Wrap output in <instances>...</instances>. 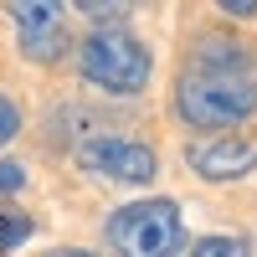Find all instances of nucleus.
Returning a JSON list of instances; mask_svg holds the SVG:
<instances>
[{"instance_id":"obj_1","label":"nucleus","mask_w":257,"mask_h":257,"mask_svg":"<svg viewBox=\"0 0 257 257\" xmlns=\"http://www.w3.org/2000/svg\"><path fill=\"white\" fill-rule=\"evenodd\" d=\"M175 108L190 128H237L257 113V57L237 36H201L175 82Z\"/></svg>"},{"instance_id":"obj_2","label":"nucleus","mask_w":257,"mask_h":257,"mask_svg":"<svg viewBox=\"0 0 257 257\" xmlns=\"http://www.w3.org/2000/svg\"><path fill=\"white\" fill-rule=\"evenodd\" d=\"M77 72L103 93H144L149 72H155V57L149 47L123 31V26H98L88 41L77 47Z\"/></svg>"},{"instance_id":"obj_3","label":"nucleus","mask_w":257,"mask_h":257,"mask_svg":"<svg viewBox=\"0 0 257 257\" xmlns=\"http://www.w3.org/2000/svg\"><path fill=\"white\" fill-rule=\"evenodd\" d=\"M108 242L118 257H180L185 252V226L175 201H128L113 211L108 221Z\"/></svg>"},{"instance_id":"obj_4","label":"nucleus","mask_w":257,"mask_h":257,"mask_svg":"<svg viewBox=\"0 0 257 257\" xmlns=\"http://www.w3.org/2000/svg\"><path fill=\"white\" fill-rule=\"evenodd\" d=\"M11 21H16V41L31 62H57L67 52V16L52 0H21L11 6Z\"/></svg>"},{"instance_id":"obj_5","label":"nucleus","mask_w":257,"mask_h":257,"mask_svg":"<svg viewBox=\"0 0 257 257\" xmlns=\"http://www.w3.org/2000/svg\"><path fill=\"white\" fill-rule=\"evenodd\" d=\"M77 165L93 170V175L139 185V180L155 175V149L134 144V139H88V144H77Z\"/></svg>"},{"instance_id":"obj_6","label":"nucleus","mask_w":257,"mask_h":257,"mask_svg":"<svg viewBox=\"0 0 257 257\" xmlns=\"http://www.w3.org/2000/svg\"><path fill=\"white\" fill-rule=\"evenodd\" d=\"M190 170L201 180H242L257 170V134H221L190 149Z\"/></svg>"},{"instance_id":"obj_7","label":"nucleus","mask_w":257,"mask_h":257,"mask_svg":"<svg viewBox=\"0 0 257 257\" xmlns=\"http://www.w3.org/2000/svg\"><path fill=\"white\" fill-rule=\"evenodd\" d=\"M185 257H252V247L242 237H221V231H216V237H201Z\"/></svg>"},{"instance_id":"obj_8","label":"nucleus","mask_w":257,"mask_h":257,"mask_svg":"<svg viewBox=\"0 0 257 257\" xmlns=\"http://www.w3.org/2000/svg\"><path fill=\"white\" fill-rule=\"evenodd\" d=\"M31 237V216H21V211H0V252H11Z\"/></svg>"},{"instance_id":"obj_9","label":"nucleus","mask_w":257,"mask_h":257,"mask_svg":"<svg viewBox=\"0 0 257 257\" xmlns=\"http://www.w3.org/2000/svg\"><path fill=\"white\" fill-rule=\"evenodd\" d=\"M16 134H21V108H16L6 93H0V144H11Z\"/></svg>"},{"instance_id":"obj_10","label":"nucleus","mask_w":257,"mask_h":257,"mask_svg":"<svg viewBox=\"0 0 257 257\" xmlns=\"http://www.w3.org/2000/svg\"><path fill=\"white\" fill-rule=\"evenodd\" d=\"M21 185H26V170H21L16 160H6L0 165V190H21Z\"/></svg>"},{"instance_id":"obj_11","label":"nucleus","mask_w":257,"mask_h":257,"mask_svg":"<svg viewBox=\"0 0 257 257\" xmlns=\"http://www.w3.org/2000/svg\"><path fill=\"white\" fill-rule=\"evenodd\" d=\"M221 11L237 16V21H247V16H257V0H221Z\"/></svg>"},{"instance_id":"obj_12","label":"nucleus","mask_w":257,"mask_h":257,"mask_svg":"<svg viewBox=\"0 0 257 257\" xmlns=\"http://www.w3.org/2000/svg\"><path fill=\"white\" fill-rule=\"evenodd\" d=\"M47 257H98V252H82V247H52Z\"/></svg>"}]
</instances>
